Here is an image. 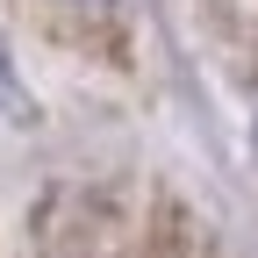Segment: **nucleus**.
Returning <instances> with one entry per match:
<instances>
[{"label":"nucleus","instance_id":"obj_3","mask_svg":"<svg viewBox=\"0 0 258 258\" xmlns=\"http://www.w3.org/2000/svg\"><path fill=\"white\" fill-rule=\"evenodd\" d=\"M86 8H115V0H86Z\"/></svg>","mask_w":258,"mask_h":258},{"label":"nucleus","instance_id":"obj_1","mask_svg":"<svg viewBox=\"0 0 258 258\" xmlns=\"http://www.w3.org/2000/svg\"><path fill=\"white\" fill-rule=\"evenodd\" d=\"M0 122H36V101H29V86H22V64H15L8 36H0Z\"/></svg>","mask_w":258,"mask_h":258},{"label":"nucleus","instance_id":"obj_2","mask_svg":"<svg viewBox=\"0 0 258 258\" xmlns=\"http://www.w3.org/2000/svg\"><path fill=\"white\" fill-rule=\"evenodd\" d=\"M251 158H258V115H251Z\"/></svg>","mask_w":258,"mask_h":258}]
</instances>
